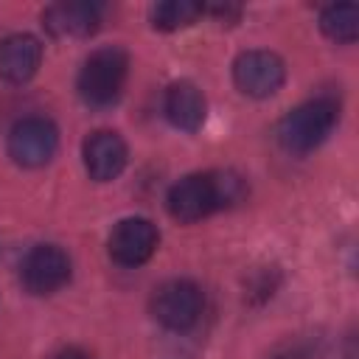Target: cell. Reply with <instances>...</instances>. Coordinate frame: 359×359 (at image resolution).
Here are the masks:
<instances>
[{"label":"cell","instance_id":"9a60e30c","mask_svg":"<svg viewBox=\"0 0 359 359\" xmlns=\"http://www.w3.org/2000/svg\"><path fill=\"white\" fill-rule=\"evenodd\" d=\"M269 359H309V353L303 348H283V351L272 353Z\"/></svg>","mask_w":359,"mask_h":359},{"label":"cell","instance_id":"8fae6325","mask_svg":"<svg viewBox=\"0 0 359 359\" xmlns=\"http://www.w3.org/2000/svg\"><path fill=\"white\" fill-rule=\"evenodd\" d=\"M42 65V42L34 34H11L0 39V79L8 84H25Z\"/></svg>","mask_w":359,"mask_h":359},{"label":"cell","instance_id":"9c48e42d","mask_svg":"<svg viewBox=\"0 0 359 359\" xmlns=\"http://www.w3.org/2000/svg\"><path fill=\"white\" fill-rule=\"evenodd\" d=\"M42 25L56 39H87L101 25V6L87 0L53 3L42 11Z\"/></svg>","mask_w":359,"mask_h":359},{"label":"cell","instance_id":"5bb4252c","mask_svg":"<svg viewBox=\"0 0 359 359\" xmlns=\"http://www.w3.org/2000/svg\"><path fill=\"white\" fill-rule=\"evenodd\" d=\"M202 14H205V6L202 3H194V0H163V3H154L151 11H149L151 25L157 31H180V28H188Z\"/></svg>","mask_w":359,"mask_h":359},{"label":"cell","instance_id":"6da1fadb","mask_svg":"<svg viewBox=\"0 0 359 359\" xmlns=\"http://www.w3.org/2000/svg\"><path fill=\"white\" fill-rule=\"evenodd\" d=\"M339 123V101L334 95H317L297 104L278 123V143L289 154L314 151Z\"/></svg>","mask_w":359,"mask_h":359},{"label":"cell","instance_id":"277c9868","mask_svg":"<svg viewBox=\"0 0 359 359\" xmlns=\"http://www.w3.org/2000/svg\"><path fill=\"white\" fill-rule=\"evenodd\" d=\"M59 149V129L45 115L20 118L8 132V157L22 168H39L50 163Z\"/></svg>","mask_w":359,"mask_h":359},{"label":"cell","instance_id":"3957f363","mask_svg":"<svg viewBox=\"0 0 359 359\" xmlns=\"http://www.w3.org/2000/svg\"><path fill=\"white\" fill-rule=\"evenodd\" d=\"M205 309L202 289L188 278H171L151 294V317L168 331H188L199 323Z\"/></svg>","mask_w":359,"mask_h":359},{"label":"cell","instance_id":"5b68a950","mask_svg":"<svg viewBox=\"0 0 359 359\" xmlns=\"http://www.w3.org/2000/svg\"><path fill=\"white\" fill-rule=\"evenodd\" d=\"M165 208L182 224H194V222L208 219L213 210L222 208L216 171L213 174H188V177L177 180L168 188Z\"/></svg>","mask_w":359,"mask_h":359},{"label":"cell","instance_id":"4fadbf2b","mask_svg":"<svg viewBox=\"0 0 359 359\" xmlns=\"http://www.w3.org/2000/svg\"><path fill=\"white\" fill-rule=\"evenodd\" d=\"M320 31L339 45H351L359 36V6L353 3H339L328 6L320 14Z\"/></svg>","mask_w":359,"mask_h":359},{"label":"cell","instance_id":"2e32d148","mask_svg":"<svg viewBox=\"0 0 359 359\" xmlns=\"http://www.w3.org/2000/svg\"><path fill=\"white\" fill-rule=\"evenodd\" d=\"M50 359H90L81 348H62V351H56Z\"/></svg>","mask_w":359,"mask_h":359},{"label":"cell","instance_id":"52a82bcc","mask_svg":"<svg viewBox=\"0 0 359 359\" xmlns=\"http://www.w3.org/2000/svg\"><path fill=\"white\" fill-rule=\"evenodd\" d=\"M157 244H160V233H157V224L146 216H129V219H121L109 238H107V250H109V258L121 266H140L146 264L154 252H157Z\"/></svg>","mask_w":359,"mask_h":359},{"label":"cell","instance_id":"7a4b0ae2","mask_svg":"<svg viewBox=\"0 0 359 359\" xmlns=\"http://www.w3.org/2000/svg\"><path fill=\"white\" fill-rule=\"evenodd\" d=\"M126 76H129L126 50L118 48V45H107V48L93 50L84 59V65L79 70V79H76V90H79V95L87 107L104 109V107H112L121 98Z\"/></svg>","mask_w":359,"mask_h":359},{"label":"cell","instance_id":"8992f818","mask_svg":"<svg viewBox=\"0 0 359 359\" xmlns=\"http://www.w3.org/2000/svg\"><path fill=\"white\" fill-rule=\"evenodd\" d=\"M233 81L247 98H269L286 81V65L272 50H244L233 62Z\"/></svg>","mask_w":359,"mask_h":359},{"label":"cell","instance_id":"7c38bea8","mask_svg":"<svg viewBox=\"0 0 359 359\" xmlns=\"http://www.w3.org/2000/svg\"><path fill=\"white\" fill-rule=\"evenodd\" d=\"M163 112H165V118H168V123H171L174 129H182V132L194 135V132H199L202 123H205L208 104H205L202 90H199L194 81L180 79V81L168 84V90H165Z\"/></svg>","mask_w":359,"mask_h":359},{"label":"cell","instance_id":"ba28073f","mask_svg":"<svg viewBox=\"0 0 359 359\" xmlns=\"http://www.w3.org/2000/svg\"><path fill=\"white\" fill-rule=\"evenodd\" d=\"M20 280L31 294H53L70 280V258L56 244H36L20 264Z\"/></svg>","mask_w":359,"mask_h":359},{"label":"cell","instance_id":"30bf717a","mask_svg":"<svg viewBox=\"0 0 359 359\" xmlns=\"http://www.w3.org/2000/svg\"><path fill=\"white\" fill-rule=\"evenodd\" d=\"M81 157H84V168H87L90 180L112 182L123 174L126 160H129V149H126V140L118 132L98 129L84 140Z\"/></svg>","mask_w":359,"mask_h":359}]
</instances>
